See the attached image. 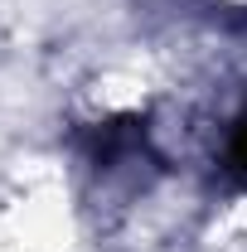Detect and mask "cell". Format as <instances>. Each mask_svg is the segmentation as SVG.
<instances>
[{
    "mask_svg": "<svg viewBox=\"0 0 247 252\" xmlns=\"http://www.w3.org/2000/svg\"><path fill=\"white\" fill-rule=\"evenodd\" d=\"M223 160H228V170H238V175H247V112L233 122V131H228V146H223Z\"/></svg>",
    "mask_w": 247,
    "mask_h": 252,
    "instance_id": "6da1fadb",
    "label": "cell"
},
{
    "mask_svg": "<svg viewBox=\"0 0 247 252\" xmlns=\"http://www.w3.org/2000/svg\"><path fill=\"white\" fill-rule=\"evenodd\" d=\"M204 10H223V15H247V0H194Z\"/></svg>",
    "mask_w": 247,
    "mask_h": 252,
    "instance_id": "7a4b0ae2",
    "label": "cell"
}]
</instances>
